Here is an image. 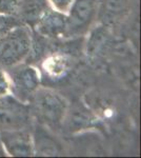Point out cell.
Masks as SVG:
<instances>
[{
	"label": "cell",
	"mask_w": 141,
	"mask_h": 158,
	"mask_svg": "<svg viewBox=\"0 0 141 158\" xmlns=\"http://www.w3.org/2000/svg\"><path fill=\"white\" fill-rule=\"evenodd\" d=\"M32 111L38 120L48 127H58L68 112V102L60 94L50 89H37L30 99Z\"/></svg>",
	"instance_id": "obj_1"
},
{
	"label": "cell",
	"mask_w": 141,
	"mask_h": 158,
	"mask_svg": "<svg viewBox=\"0 0 141 158\" xmlns=\"http://www.w3.org/2000/svg\"><path fill=\"white\" fill-rule=\"evenodd\" d=\"M32 37L27 27L21 24L0 38V64L15 67L30 54Z\"/></svg>",
	"instance_id": "obj_2"
},
{
	"label": "cell",
	"mask_w": 141,
	"mask_h": 158,
	"mask_svg": "<svg viewBox=\"0 0 141 158\" xmlns=\"http://www.w3.org/2000/svg\"><path fill=\"white\" fill-rule=\"evenodd\" d=\"M30 106L14 96H0V131L25 129L30 122Z\"/></svg>",
	"instance_id": "obj_3"
},
{
	"label": "cell",
	"mask_w": 141,
	"mask_h": 158,
	"mask_svg": "<svg viewBox=\"0 0 141 158\" xmlns=\"http://www.w3.org/2000/svg\"><path fill=\"white\" fill-rule=\"evenodd\" d=\"M100 1L101 0H73L66 15V36L79 35L88 31L93 20L97 17Z\"/></svg>",
	"instance_id": "obj_4"
},
{
	"label": "cell",
	"mask_w": 141,
	"mask_h": 158,
	"mask_svg": "<svg viewBox=\"0 0 141 158\" xmlns=\"http://www.w3.org/2000/svg\"><path fill=\"white\" fill-rule=\"evenodd\" d=\"M0 142L11 156H32L34 155V141L25 129L0 131Z\"/></svg>",
	"instance_id": "obj_5"
},
{
	"label": "cell",
	"mask_w": 141,
	"mask_h": 158,
	"mask_svg": "<svg viewBox=\"0 0 141 158\" xmlns=\"http://www.w3.org/2000/svg\"><path fill=\"white\" fill-rule=\"evenodd\" d=\"M11 82L13 85L12 88L20 100L31 99L33 94L39 88V72L31 65L19 68L13 72Z\"/></svg>",
	"instance_id": "obj_6"
},
{
	"label": "cell",
	"mask_w": 141,
	"mask_h": 158,
	"mask_svg": "<svg viewBox=\"0 0 141 158\" xmlns=\"http://www.w3.org/2000/svg\"><path fill=\"white\" fill-rule=\"evenodd\" d=\"M37 32L45 37L66 36L68 18L66 15L54 10H47L35 23Z\"/></svg>",
	"instance_id": "obj_7"
},
{
	"label": "cell",
	"mask_w": 141,
	"mask_h": 158,
	"mask_svg": "<svg viewBox=\"0 0 141 158\" xmlns=\"http://www.w3.org/2000/svg\"><path fill=\"white\" fill-rule=\"evenodd\" d=\"M129 0H101L97 16L103 25L120 21L129 11Z\"/></svg>",
	"instance_id": "obj_8"
},
{
	"label": "cell",
	"mask_w": 141,
	"mask_h": 158,
	"mask_svg": "<svg viewBox=\"0 0 141 158\" xmlns=\"http://www.w3.org/2000/svg\"><path fill=\"white\" fill-rule=\"evenodd\" d=\"M34 150L39 155H57L60 153V144L43 128H37L35 134Z\"/></svg>",
	"instance_id": "obj_9"
},
{
	"label": "cell",
	"mask_w": 141,
	"mask_h": 158,
	"mask_svg": "<svg viewBox=\"0 0 141 158\" xmlns=\"http://www.w3.org/2000/svg\"><path fill=\"white\" fill-rule=\"evenodd\" d=\"M47 6V0H21L18 12H20L25 21L35 24L48 10Z\"/></svg>",
	"instance_id": "obj_10"
},
{
	"label": "cell",
	"mask_w": 141,
	"mask_h": 158,
	"mask_svg": "<svg viewBox=\"0 0 141 158\" xmlns=\"http://www.w3.org/2000/svg\"><path fill=\"white\" fill-rule=\"evenodd\" d=\"M109 43V34L106 30V25H100L92 31L91 36L88 40L86 52L91 56H99L106 49Z\"/></svg>",
	"instance_id": "obj_11"
},
{
	"label": "cell",
	"mask_w": 141,
	"mask_h": 158,
	"mask_svg": "<svg viewBox=\"0 0 141 158\" xmlns=\"http://www.w3.org/2000/svg\"><path fill=\"white\" fill-rule=\"evenodd\" d=\"M20 24L19 20L13 15H0V38Z\"/></svg>",
	"instance_id": "obj_12"
},
{
	"label": "cell",
	"mask_w": 141,
	"mask_h": 158,
	"mask_svg": "<svg viewBox=\"0 0 141 158\" xmlns=\"http://www.w3.org/2000/svg\"><path fill=\"white\" fill-rule=\"evenodd\" d=\"M45 68L50 73H52L54 76L58 75V74L63 73V71L66 68V61L61 57H53L45 62Z\"/></svg>",
	"instance_id": "obj_13"
},
{
	"label": "cell",
	"mask_w": 141,
	"mask_h": 158,
	"mask_svg": "<svg viewBox=\"0 0 141 158\" xmlns=\"http://www.w3.org/2000/svg\"><path fill=\"white\" fill-rule=\"evenodd\" d=\"M21 0H0V15H14L18 13Z\"/></svg>",
	"instance_id": "obj_14"
},
{
	"label": "cell",
	"mask_w": 141,
	"mask_h": 158,
	"mask_svg": "<svg viewBox=\"0 0 141 158\" xmlns=\"http://www.w3.org/2000/svg\"><path fill=\"white\" fill-rule=\"evenodd\" d=\"M48 3L51 4L54 11L66 14L73 3V0H47Z\"/></svg>",
	"instance_id": "obj_15"
},
{
	"label": "cell",
	"mask_w": 141,
	"mask_h": 158,
	"mask_svg": "<svg viewBox=\"0 0 141 158\" xmlns=\"http://www.w3.org/2000/svg\"><path fill=\"white\" fill-rule=\"evenodd\" d=\"M10 90H11V81L7 78L6 74L0 69V96L7 95Z\"/></svg>",
	"instance_id": "obj_16"
},
{
	"label": "cell",
	"mask_w": 141,
	"mask_h": 158,
	"mask_svg": "<svg viewBox=\"0 0 141 158\" xmlns=\"http://www.w3.org/2000/svg\"><path fill=\"white\" fill-rule=\"evenodd\" d=\"M6 155V151H4L3 147H2L1 142H0V156H4Z\"/></svg>",
	"instance_id": "obj_17"
}]
</instances>
